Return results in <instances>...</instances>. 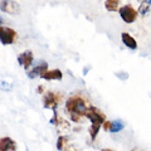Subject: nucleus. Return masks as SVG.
<instances>
[{
	"label": "nucleus",
	"mask_w": 151,
	"mask_h": 151,
	"mask_svg": "<svg viewBox=\"0 0 151 151\" xmlns=\"http://www.w3.org/2000/svg\"><path fill=\"white\" fill-rule=\"evenodd\" d=\"M89 106L92 105L87 100V97H84L79 93H76L69 96L68 100L65 101V112L68 113L70 121L76 122V124H81Z\"/></svg>",
	"instance_id": "f257e3e1"
},
{
	"label": "nucleus",
	"mask_w": 151,
	"mask_h": 151,
	"mask_svg": "<svg viewBox=\"0 0 151 151\" xmlns=\"http://www.w3.org/2000/svg\"><path fill=\"white\" fill-rule=\"evenodd\" d=\"M119 14H120L122 20H124L125 23H127V24L135 23L136 19H137V15H139L137 10H136L131 4H126V5L119 8Z\"/></svg>",
	"instance_id": "f03ea898"
},
{
	"label": "nucleus",
	"mask_w": 151,
	"mask_h": 151,
	"mask_svg": "<svg viewBox=\"0 0 151 151\" xmlns=\"http://www.w3.org/2000/svg\"><path fill=\"white\" fill-rule=\"evenodd\" d=\"M62 101V94L55 93L53 91L44 92L43 94V106L44 108H50V110H57V107Z\"/></svg>",
	"instance_id": "7ed1b4c3"
},
{
	"label": "nucleus",
	"mask_w": 151,
	"mask_h": 151,
	"mask_svg": "<svg viewBox=\"0 0 151 151\" xmlns=\"http://www.w3.org/2000/svg\"><path fill=\"white\" fill-rule=\"evenodd\" d=\"M18 37V33L10 27L6 25H0V42L4 45H10L15 43Z\"/></svg>",
	"instance_id": "20e7f679"
},
{
	"label": "nucleus",
	"mask_w": 151,
	"mask_h": 151,
	"mask_svg": "<svg viewBox=\"0 0 151 151\" xmlns=\"http://www.w3.org/2000/svg\"><path fill=\"white\" fill-rule=\"evenodd\" d=\"M0 10L10 15H17L20 13V5L15 0H0Z\"/></svg>",
	"instance_id": "39448f33"
},
{
	"label": "nucleus",
	"mask_w": 151,
	"mask_h": 151,
	"mask_svg": "<svg viewBox=\"0 0 151 151\" xmlns=\"http://www.w3.org/2000/svg\"><path fill=\"white\" fill-rule=\"evenodd\" d=\"M34 62V55H33L32 50H25L18 55V63L22 65L25 70L29 69V67Z\"/></svg>",
	"instance_id": "423d86ee"
},
{
	"label": "nucleus",
	"mask_w": 151,
	"mask_h": 151,
	"mask_svg": "<svg viewBox=\"0 0 151 151\" xmlns=\"http://www.w3.org/2000/svg\"><path fill=\"white\" fill-rule=\"evenodd\" d=\"M45 70H48V63L44 60H39L37 65H34L30 70H28V77L30 79H34L37 77H40Z\"/></svg>",
	"instance_id": "0eeeda50"
},
{
	"label": "nucleus",
	"mask_w": 151,
	"mask_h": 151,
	"mask_svg": "<svg viewBox=\"0 0 151 151\" xmlns=\"http://www.w3.org/2000/svg\"><path fill=\"white\" fill-rule=\"evenodd\" d=\"M18 146L15 140H13L10 136H3L0 137V151H17Z\"/></svg>",
	"instance_id": "6e6552de"
},
{
	"label": "nucleus",
	"mask_w": 151,
	"mask_h": 151,
	"mask_svg": "<svg viewBox=\"0 0 151 151\" xmlns=\"http://www.w3.org/2000/svg\"><path fill=\"white\" fill-rule=\"evenodd\" d=\"M40 78L45 81H60L63 78V73L60 69H48L40 76Z\"/></svg>",
	"instance_id": "1a4fd4ad"
},
{
	"label": "nucleus",
	"mask_w": 151,
	"mask_h": 151,
	"mask_svg": "<svg viewBox=\"0 0 151 151\" xmlns=\"http://www.w3.org/2000/svg\"><path fill=\"white\" fill-rule=\"evenodd\" d=\"M121 39H122V43H124L127 48H130L132 50H135V49H137V42H136V39L132 35H130L129 33H126L124 32L121 34Z\"/></svg>",
	"instance_id": "9d476101"
},
{
	"label": "nucleus",
	"mask_w": 151,
	"mask_h": 151,
	"mask_svg": "<svg viewBox=\"0 0 151 151\" xmlns=\"http://www.w3.org/2000/svg\"><path fill=\"white\" fill-rule=\"evenodd\" d=\"M125 127V122L122 120H116V121H111V129L110 132L112 134H116V132H120L121 130H124Z\"/></svg>",
	"instance_id": "9b49d317"
},
{
	"label": "nucleus",
	"mask_w": 151,
	"mask_h": 151,
	"mask_svg": "<svg viewBox=\"0 0 151 151\" xmlns=\"http://www.w3.org/2000/svg\"><path fill=\"white\" fill-rule=\"evenodd\" d=\"M119 0H106L105 1V8L108 12H117L119 10Z\"/></svg>",
	"instance_id": "f8f14e48"
},
{
	"label": "nucleus",
	"mask_w": 151,
	"mask_h": 151,
	"mask_svg": "<svg viewBox=\"0 0 151 151\" xmlns=\"http://www.w3.org/2000/svg\"><path fill=\"white\" fill-rule=\"evenodd\" d=\"M68 144V137H65V136L63 135H60L58 136V139H57V150H59V151H63V149L65 147V145Z\"/></svg>",
	"instance_id": "ddd939ff"
},
{
	"label": "nucleus",
	"mask_w": 151,
	"mask_h": 151,
	"mask_svg": "<svg viewBox=\"0 0 151 151\" xmlns=\"http://www.w3.org/2000/svg\"><path fill=\"white\" fill-rule=\"evenodd\" d=\"M149 12H150V4L147 1H141V5L139 8L137 13L141 14V15H146Z\"/></svg>",
	"instance_id": "4468645a"
},
{
	"label": "nucleus",
	"mask_w": 151,
	"mask_h": 151,
	"mask_svg": "<svg viewBox=\"0 0 151 151\" xmlns=\"http://www.w3.org/2000/svg\"><path fill=\"white\" fill-rule=\"evenodd\" d=\"M0 89H3V91H10L12 84H9L5 81H0Z\"/></svg>",
	"instance_id": "2eb2a0df"
},
{
	"label": "nucleus",
	"mask_w": 151,
	"mask_h": 151,
	"mask_svg": "<svg viewBox=\"0 0 151 151\" xmlns=\"http://www.w3.org/2000/svg\"><path fill=\"white\" fill-rule=\"evenodd\" d=\"M63 151H79L77 147H76L74 145H70V144H67L65 145V147L63 149Z\"/></svg>",
	"instance_id": "dca6fc26"
},
{
	"label": "nucleus",
	"mask_w": 151,
	"mask_h": 151,
	"mask_svg": "<svg viewBox=\"0 0 151 151\" xmlns=\"http://www.w3.org/2000/svg\"><path fill=\"white\" fill-rule=\"evenodd\" d=\"M102 127H103V130H105L106 132H110V129H111V121H105L102 124Z\"/></svg>",
	"instance_id": "f3484780"
},
{
	"label": "nucleus",
	"mask_w": 151,
	"mask_h": 151,
	"mask_svg": "<svg viewBox=\"0 0 151 151\" xmlns=\"http://www.w3.org/2000/svg\"><path fill=\"white\" fill-rule=\"evenodd\" d=\"M37 92L39 93V94H44V92H45L44 86H42V84H39V86H38V88H37Z\"/></svg>",
	"instance_id": "a211bd4d"
},
{
	"label": "nucleus",
	"mask_w": 151,
	"mask_h": 151,
	"mask_svg": "<svg viewBox=\"0 0 151 151\" xmlns=\"http://www.w3.org/2000/svg\"><path fill=\"white\" fill-rule=\"evenodd\" d=\"M3 23H4V19H3L1 17H0V25H3Z\"/></svg>",
	"instance_id": "6ab92c4d"
},
{
	"label": "nucleus",
	"mask_w": 151,
	"mask_h": 151,
	"mask_svg": "<svg viewBox=\"0 0 151 151\" xmlns=\"http://www.w3.org/2000/svg\"><path fill=\"white\" fill-rule=\"evenodd\" d=\"M131 151H142V150H140V149H137V147H135V149H132Z\"/></svg>",
	"instance_id": "aec40b11"
},
{
	"label": "nucleus",
	"mask_w": 151,
	"mask_h": 151,
	"mask_svg": "<svg viewBox=\"0 0 151 151\" xmlns=\"http://www.w3.org/2000/svg\"><path fill=\"white\" fill-rule=\"evenodd\" d=\"M101 151H113V150H111V149H102Z\"/></svg>",
	"instance_id": "412c9836"
},
{
	"label": "nucleus",
	"mask_w": 151,
	"mask_h": 151,
	"mask_svg": "<svg viewBox=\"0 0 151 151\" xmlns=\"http://www.w3.org/2000/svg\"><path fill=\"white\" fill-rule=\"evenodd\" d=\"M147 3L150 4V5H151V0H147Z\"/></svg>",
	"instance_id": "4be33fe9"
},
{
	"label": "nucleus",
	"mask_w": 151,
	"mask_h": 151,
	"mask_svg": "<svg viewBox=\"0 0 151 151\" xmlns=\"http://www.w3.org/2000/svg\"><path fill=\"white\" fill-rule=\"evenodd\" d=\"M139 1H142V0H139Z\"/></svg>",
	"instance_id": "5701e85b"
}]
</instances>
